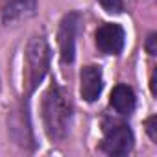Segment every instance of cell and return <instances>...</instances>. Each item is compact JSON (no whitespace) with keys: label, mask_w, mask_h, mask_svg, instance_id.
Here are the masks:
<instances>
[{"label":"cell","mask_w":157,"mask_h":157,"mask_svg":"<svg viewBox=\"0 0 157 157\" xmlns=\"http://www.w3.org/2000/svg\"><path fill=\"white\" fill-rule=\"evenodd\" d=\"M70 102L61 87L52 85L43 98V120L50 139L59 140L70 126Z\"/></svg>","instance_id":"1"},{"label":"cell","mask_w":157,"mask_h":157,"mask_svg":"<svg viewBox=\"0 0 157 157\" xmlns=\"http://www.w3.org/2000/svg\"><path fill=\"white\" fill-rule=\"evenodd\" d=\"M48 59H50V50L44 39H33L28 44L26 61H24V83L30 91L37 87V83L46 74Z\"/></svg>","instance_id":"2"},{"label":"cell","mask_w":157,"mask_h":157,"mask_svg":"<svg viewBox=\"0 0 157 157\" xmlns=\"http://www.w3.org/2000/svg\"><path fill=\"white\" fill-rule=\"evenodd\" d=\"M133 142H135L133 131L126 124H120L105 133L104 142H102V150L109 155H126L131 151Z\"/></svg>","instance_id":"3"},{"label":"cell","mask_w":157,"mask_h":157,"mask_svg":"<svg viewBox=\"0 0 157 157\" xmlns=\"http://www.w3.org/2000/svg\"><path fill=\"white\" fill-rule=\"evenodd\" d=\"M78 24H80V17L76 13H70L61 21V26H59V50H61V59L65 63L74 61Z\"/></svg>","instance_id":"4"},{"label":"cell","mask_w":157,"mask_h":157,"mask_svg":"<svg viewBox=\"0 0 157 157\" xmlns=\"http://www.w3.org/2000/svg\"><path fill=\"white\" fill-rule=\"evenodd\" d=\"M124 30L118 24H102L96 32V44L104 54H120L124 48Z\"/></svg>","instance_id":"5"},{"label":"cell","mask_w":157,"mask_h":157,"mask_svg":"<svg viewBox=\"0 0 157 157\" xmlns=\"http://www.w3.org/2000/svg\"><path fill=\"white\" fill-rule=\"evenodd\" d=\"M80 82H82V96L83 100L87 102H94L100 94H102V89H104V76H102V68L100 67H85L82 70V78H80Z\"/></svg>","instance_id":"6"},{"label":"cell","mask_w":157,"mask_h":157,"mask_svg":"<svg viewBox=\"0 0 157 157\" xmlns=\"http://www.w3.org/2000/svg\"><path fill=\"white\" fill-rule=\"evenodd\" d=\"M111 105L118 115H131L135 109V93L128 85H117L111 93Z\"/></svg>","instance_id":"7"},{"label":"cell","mask_w":157,"mask_h":157,"mask_svg":"<svg viewBox=\"0 0 157 157\" xmlns=\"http://www.w3.org/2000/svg\"><path fill=\"white\" fill-rule=\"evenodd\" d=\"M35 11V0H8L2 10L4 22H13L22 17H28Z\"/></svg>","instance_id":"8"},{"label":"cell","mask_w":157,"mask_h":157,"mask_svg":"<svg viewBox=\"0 0 157 157\" xmlns=\"http://www.w3.org/2000/svg\"><path fill=\"white\" fill-rule=\"evenodd\" d=\"M98 2L107 13H120L122 11V0H98Z\"/></svg>","instance_id":"9"},{"label":"cell","mask_w":157,"mask_h":157,"mask_svg":"<svg viewBox=\"0 0 157 157\" xmlns=\"http://www.w3.org/2000/svg\"><path fill=\"white\" fill-rule=\"evenodd\" d=\"M146 131H148L150 139H151L153 142H157V118H155V117H150V118L146 120Z\"/></svg>","instance_id":"10"},{"label":"cell","mask_w":157,"mask_h":157,"mask_svg":"<svg viewBox=\"0 0 157 157\" xmlns=\"http://www.w3.org/2000/svg\"><path fill=\"white\" fill-rule=\"evenodd\" d=\"M148 52H150L151 56L157 54V50H155V33H151V35L148 37Z\"/></svg>","instance_id":"11"}]
</instances>
